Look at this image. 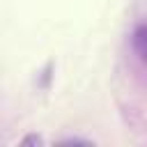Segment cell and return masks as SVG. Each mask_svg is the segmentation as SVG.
I'll return each mask as SVG.
<instances>
[{
	"label": "cell",
	"mask_w": 147,
	"mask_h": 147,
	"mask_svg": "<svg viewBox=\"0 0 147 147\" xmlns=\"http://www.w3.org/2000/svg\"><path fill=\"white\" fill-rule=\"evenodd\" d=\"M131 48L136 57L147 67V23H140L131 34Z\"/></svg>",
	"instance_id": "obj_1"
}]
</instances>
